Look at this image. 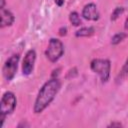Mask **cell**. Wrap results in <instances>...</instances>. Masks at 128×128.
Wrapping results in <instances>:
<instances>
[{"label":"cell","mask_w":128,"mask_h":128,"mask_svg":"<svg viewBox=\"0 0 128 128\" xmlns=\"http://www.w3.org/2000/svg\"><path fill=\"white\" fill-rule=\"evenodd\" d=\"M0 1H1V5H0V8H1V9H3V8H4V4H5V1H4V0H0Z\"/></svg>","instance_id":"obj_18"},{"label":"cell","mask_w":128,"mask_h":128,"mask_svg":"<svg viewBox=\"0 0 128 128\" xmlns=\"http://www.w3.org/2000/svg\"><path fill=\"white\" fill-rule=\"evenodd\" d=\"M82 16L87 20L96 21V20L99 19L100 14H99V11H98L97 6L94 3H89V4L84 6V8L82 10Z\"/></svg>","instance_id":"obj_7"},{"label":"cell","mask_w":128,"mask_h":128,"mask_svg":"<svg viewBox=\"0 0 128 128\" xmlns=\"http://www.w3.org/2000/svg\"><path fill=\"white\" fill-rule=\"evenodd\" d=\"M14 20H15L14 15L9 10H6L4 8L1 9V27L2 28L12 25Z\"/></svg>","instance_id":"obj_8"},{"label":"cell","mask_w":128,"mask_h":128,"mask_svg":"<svg viewBox=\"0 0 128 128\" xmlns=\"http://www.w3.org/2000/svg\"><path fill=\"white\" fill-rule=\"evenodd\" d=\"M127 73H128V59L126 60V62L124 63V65L120 71V77H124Z\"/></svg>","instance_id":"obj_13"},{"label":"cell","mask_w":128,"mask_h":128,"mask_svg":"<svg viewBox=\"0 0 128 128\" xmlns=\"http://www.w3.org/2000/svg\"><path fill=\"white\" fill-rule=\"evenodd\" d=\"M126 37H127V34H126V33H123V32L117 33V34H115V35L112 37L111 43H112L113 45H116V44L120 43L122 40H124V38H126Z\"/></svg>","instance_id":"obj_11"},{"label":"cell","mask_w":128,"mask_h":128,"mask_svg":"<svg viewBox=\"0 0 128 128\" xmlns=\"http://www.w3.org/2000/svg\"><path fill=\"white\" fill-rule=\"evenodd\" d=\"M55 3L58 5V6H62L64 4V0H54Z\"/></svg>","instance_id":"obj_16"},{"label":"cell","mask_w":128,"mask_h":128,"mask_svg":"<svg viewBox=\"0 0 128 128\" xmlns=\"http://www.w3.org/2000/svg\"><path fill=\"white\" fill-rule=\"evenodd\" d=\"M66 33H67V29H66L65 27H61V28L59 29V34H60L61 36L66 35Z\"/></svg>","instance_id":"obj_14"},{"label":"cell","mask_w":128,"mask_h":128,"mask_svg":"<svg viewBox=\"0 0 128 128\" xmlns=\"http://www.w3.org/2000/svg\"><path fill=\"white\" fill-rule=\"evenodd\" d=\"M19 54H13L12 56H10L6 62L3 65L2 68V72H3V76L7 81H11L14 76L15 73L17 71V67H18V62H19Z\"/></svg>","instance_id":"obj_5"},{"label":"cell","mask_w":128,"mask_h":128,"mask_svg":"<svg viewBox=\"0 0 128 128\" xmlns=\"http://www.w3.org/2000/svg\"><path fill=\"white\" fill-rule=\"evenodd\" d=\"M94 34V28L93 27H83L76 31L75 36L76 37H89Z\"/></svg>","instance_id":"obj_9"},{"label":"cell","mask_w":128,"mask_h":128,"mask_svg":"<svg viewBox=\"0 0 128 128\" xmlns=\"http://www.w3.org/2000/svg\"><path fill=\"white\" fill-rule=\"evenodd\" d=\"M90 67L91 70L95 73H97L100 78L101 81L107 82L109 77H110V69H111V63L108 59H93L90 63Z\"/></svg>","instance_id":"obj_3"},{"label":"cell","mask_w":128,"mask_h":128,"mask_svg":"<svg viewBox=\"0 0 128 128\" xmlns=\"http://www.w3.org/2000/svg\"><path fill=\"white\" fill-rule=\"evenodd\" d=\"M16 97L13 92H5L1 98L0 103V118H1V126L3 125L4 119L8 114H11L16 107Z\"/></svg>","instance_id":"obj_2"},{"label":"cell","mask_w":128,"mask_h":128,"mask_svg":"<svg viewBox=\"0 0 128 128\" xmlns=\"http://www.w3.org/2000/svg\"><path fill=\"white\" fill-rule=\"evenodd\" d=\"M35 60H36L35 50H33V49L28 50L27 53L25 54V57H24L23 63H22V71H23L24 75H30L32 73Z\"/></svg>","instance_id":"obj_6"},{"label":"cell","mask_w":128,"mask_h":128,"mask_svg":"<svg viewBox=\"0 0 128 128\" xmlns=\"http://www.w3.org/2000/svg\"><path fill=\"white\" fill-rule=\"evenodd\" d=\"M123 12H124V8H123V7H116V8L114 9V11L112 12V14H111V17H110L111 21H115L116 19H118V17H119Z\"/></svg>","instance_id":"obj_12"},{"label":"cell","mask_w":128,"mask_h":128,"mask_svg":"<svg viewBox=\"0 0 128 128\" xmlns=\"http://www.w3.org/2000/svg\"><path fill=\"white\" fill-rule=\"evenodd\" d=\"M61 88V82L57 78L48 80L39 90L34 103V113H41L55 98Z\"/></svg>","instance_id":"obj_1"},{"label":"cell","mask_w":128,"mask_h":128,"mask_svg":"<svg viewBox=\"0 0 128 128\" xmlns=\"http://www.w3.org/2000/svg\"><path fill=\"white\" fill-rule=\"evenodd\" d=\"M124 28H125V30H127V31H128V17H127V18H126V20H125Z\"/></svg>","instance_id":"obj_17"},{"label":"cell","mask_w":128,"mask_h":128,"mask_svg":"<svg viewBox=\"0 0 128 128\" xmlns=\"http://www.w3.org/2000/svg\"><path fill=\"white\" fill-rule=\"evenodd\" d=\"M69 20L74 26H79L81 24V19L77 12H71L69 14Z\"/></svg>","instance_id":"obj_10"},{"label":"cell","mask_w":128,"mask_h":128,"mask_svg":"<svg viewBox=\"0 0 128 128\" xmlns=\"http://www.w3.org/2000/svg\"><path fill=\"white\" fill-rule=\"evenodd\" d=\"M64 53V46L63 43L56 38H51L48 44V47L45 51L46 57L51 61V62H56L58 61Z\"/></svg>","instance_id":"obj_4"},{"label":"cell","mask_w":128,"mask_h":128,"mask_svg":"<svg viewBox=\"0 0 128 128\" xmlns=\"http://www.w3.org/2000/svg\"><path fill=\"white\" fill-rule=\"evenodd\" d=\"M121 126H122L121 123H111L109 125V127H121Z\"/></svg>","instance_id":"obj_15"}]
</instances>
